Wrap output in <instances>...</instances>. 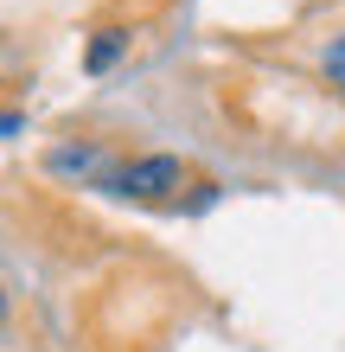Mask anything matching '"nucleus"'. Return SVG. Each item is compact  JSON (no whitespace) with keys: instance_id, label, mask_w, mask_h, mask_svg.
<instances>
[{"instance_id":"nucleus-1","label":"nucleus","mask_w":345,"mask_h":352,"mask_svg":"<svg viewBox=\"0 0 345 352\" xmlns=\"http://www.w3.org/2000/svg\"><path fill=\"white\" fill-rule=\"evenodd\" d=\"M109 192L121 199H167L173 186H186V167H179L173 154H147V160H134V167H109Z\"/></svg>"},{"instance_id":"nucleus-2","label":"nucleus","mask_w":345,"mask_h":352,"mask_svg":"<svg viewBox=\"0 0 345 352\" xmlns=\"http://www.w3.org/2000/svg\"><path fill=\"white\" fill-rule=\"evenodd\" d=\"M45 167L51 173H96V179H109V154H96V148H58Z\"/></svg>"},{"instance_id":"nucleus-3","label":"nucleus","mask_w":345,"mask_h":352,"mask_svg":"<svg viewBox=\"0 0 345 352\" xmlns=\"http://www.w3.org/2000/svg\"><path fill=\"white\" fill-rule=\"evenodd\" d=\"M121 45H128V32H115V26H109V32L90 45V58H84V65H90V71H109L115 58H121Z\"/></svg>"},{"instance_id":"nucleus-4","label":"nucleus","mask_w":345,"mask_h":352,"mask_svg":"<svg viewBox=\"0 0 345 352\" xmlns=\"http://www.w3.org/2000/svg\"><path fill=\"white\" fill-rule=\"evenodd\" d=\"M326 77L345 90V38H333V45H326Z\"/></svg>"},{"instance_id":"nucleus-5","label":"nucleus","mask_w":345,"mask_h":352,"mask_svg":"<svg viewBox=\"0 0 345 352\" xmlns=\"http://www.w3.org/2000/svg\"><path fill=\"white\" fill-rule=\"evenodd\" d=\"M0 320H7V288H0Z\"/></svg>"}]
</instances>
